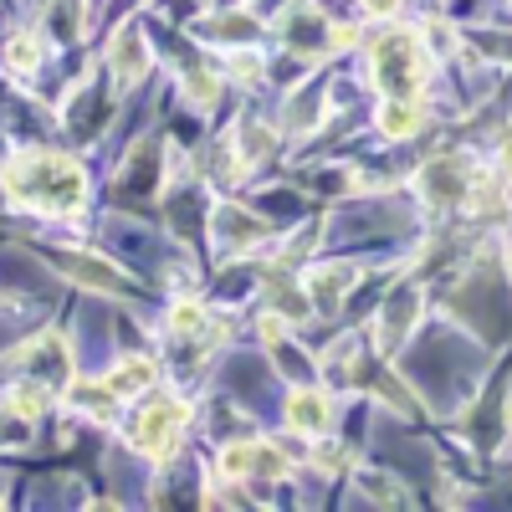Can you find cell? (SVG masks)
<instances>
[{"label":"cell","mask_w":512,"mask_h":512,"mask_svg":"<svg viewBox=\"0 0 512 512\" xmlns=\"http://www.w3.org/2000/svg\"><path fill=\"white\" fill-rule=\"evenodd\" d=\"M221 472L226 477H267V482H277V477H287V456L267 441H241V446L221 451Z\"/></svg>","instance_id":"cell-4"},{"label":"cell","mask_w":512,"mask_h":512,"mask_svg":"<svg viewBox=\"0 0 512 512\" xmlns=\"http://www.w3.org/2000/svg\"><path fill=\"white\" fill-rule=\"evenodd\" d=\"M502 164H507V175H512V144H507V154H502Z\"/></svg>","instance_id":"cell-23"},{"label":"cell","mask_w":512,"mask_h":512,"mask_svg":"<svg viewBox=\"0 0 512 512\" xmlns=\"http://www.w3.org/2000/svg\"><path fill=\"white\" fill-rule=\"evenodd\" d=\"M282 31H287L292 47H323V31H333V26H323V16H318L313 6H297V11L282 21Z\"/></svg>","instance_id":"cell-13"},{"label":"cell","mask_w":512,"mask_h":512,"mask_svg":"<svg viewBox=\"0 0 512 512\" xmlns=\"http://www.w3.org/2000/svg\"><path fill=\"white\" fill-rule=\"evenodd\" d=\"M11 67H21V72L36 67V41H11Z\"/></svg>","instance_id":"cell-21"},{"label":"cell","mask_w":512,"mask_h":512,"mask_svg":"<svg viewBox=\"0 0 512 512\" xmlns=\"http://www.w3.org/2000/svg\"><path fill=\"white\" fill-rule=\"evenodd\" d=\"M216 231H221V246H226V251H251V246H262V241L272 236L267 221L246 216V210H236V205H221V210H216Z\"/></svg>","instance_id":"cell-6"},{"label":"cell","mask_w":512,"mask_h":512,"mask_svg":"<svg viewBox=\"0 0 512 512\" xmlns=\"http://www.w3.org/2000/svg\"><path fill=\"white\" fill-rule=\"evenodd\" d=\"M16 359H21V369H26V374H41V379H47L52 390L67 379V354H62V338H57V333H41L36 344H26Z\"/></svg>","instance_id":"cell-7"},{"label":"cell","mask_w":512,"mask_h":512,"mask_svg":"<svg viewBox=\"0 0 512 512\" xmlns=\"http://www.w3.org/2000/svg\"><path fill=\"white\" fill-rule=\"evenodd\" d=\"M154 384V364L149 359H123L113 374H108V390L118 395V400H128V395H144Z\"/></svg>","instance_id":"cell-12"},{"label":"cell","mask_w":512,"mask_h":512,"mask_svg":"<svg viewBox=\"0 0 512 512\" xmlns=\"http://www.w3.org/2000/svg\"><path fill=\"white\" fill-rule=\"evenodd\" d=\"M420 190L431 205H456L461 195H472V180H466V164L456 154H441L425 164V175H420Z\"/></svg>","instance_id":"cell-5"},{"label":"cell","mask_w":512,"mask_h":512,"mask_svg":"<svg viewBox=\"0 0 512 512\" xmlns=\"http://www.w3.org/2000/svg\"><path fill=\"white\" fill-rule=\"evenodd\" d=\"M374 82L390 98H415L420 93V82H425V52H420V41L410 31L379 36V47H374Z\"/></svg>","instance_id":"cell-2"},{"label":"cell","mask_w":512,"mask_h":512,"mask_svg":"<svg viewBox=\"0 0 512 512\" xmlns=\"http://www.w3.org/2000/svg\"><path fill=\"white\" fill-rule=\"evenodd\" d=\"M185 400H154V405H144V415L134 420V446L144 451V456H175V441H180V431H185Z\"/></svg>","instance_id":"cell-3"},{"label":"cell","mask_w":512,"mask_h":512,"mask_svg":"<svg viewBox=\"0 0 512 512\" xmlns=\"http://www.w3.org/2000/svg\"><path fill=\"white\" fill-rule=\"evenodd\" d=\"M251 31H256L251 16H210V21H200V36H216V41H246Z\"/></svg>","instance_id":"cell-16"},{"label":"cell","mask_w":512,"mask_h":512,"mask_svg":"<svg viewBox=\"0 0 512 512\" xmlns=\"http://www.w3.org/2000/svg\"><path fill=\"white\" fill-rule=\"evenodd\" d=\"M6 190H11V200L36 205V210H77L88 180H82V169H77L72 154L31 149V154L6 164Z\"/></svg>","instance_id":"cell-1"},{"label":"cell","mask_w":512,"mask_h":512,"mask_svg":"<svg viewBox=\"0 0 512 512\" xmlns=\"http://www.w3.org/2000/svg\"><path fill=\"white\" fill-rule=\"evenodd\" d=\"M308 287H313V297H318V308H333L338 297L354 287V272H349V267H323L318 277H308Z\"/></svg>","instance_id":"cell-15"},{"label":"cell","mask_w":512,"mask_h":512,"mask_svg":"<svg viewBox=\"0 0 512 512\" xmlns=\"http://www.w3.org/2000/svg\"><path fill=\"white\" fill-rule=\"evenodd\" d=\"M359 482H364V492H369L374 502H405V497H400V487H395L390 477H379V472H364Z\"/></svg>","instance_id":"cell-19"},{"label":"cell","mask_w":512,"mask_h":512,"mask_svg":"<svg viewBox=\"0 0 512 512\" xmlns=\"http://www.w3.org/2000/svg\"><path fill=\"white\" fill-rule=\"evenodd\" d=\"M379 128L390 139H410L415 128H420V113L405 103V98H384V108H379Z\"/></svg>","instance_id":"cell-14"},{"label":"cell","mask_w":512,"mask_h":512,"mask_svg":"<svg viewBox=\"0 0 512 512\" xmlns=\"http://www.w3.org/2000/svg\"><path fill=\"white\" fill-rule=\"evenodd\" d=\"M57 262V272H67V277H77L82 287H103V292H128V282L108 267V262H98V256H77V251H57L52 256Z\"/></svg>","instance_id":"cell-8"},{"label":"cell","mask_w":512,"mask_h":512,"mask_svg":"<svg viewBox=\"0 0 512 512\" xmlns=\"http://www.w3.org/2000/svg\"><path fill=\"white\" fill-rule=\"evenodd\" d=\"M200 328H205V313H200L195 303H180V308H175V333L185 338V333H200Z\"/></svg>","instance_id":"cell-20"},{"label":"cell","mask_w":512,"mask_h":512,"mask_svg":"<svg viewBox=\"0 0 512 512\" xmlns=\"http://www.w3.org/2000/svg\"><path fill=\"white\" fill-rule=\"evenodd\" d=\"M267 149H272L267 123H246V128H241V159H262Z\"/></svg>","instance_id":"cell-17"},{"label":"cell","mask_w":512,"mask_h":512,"mask_svg":"<svg viewBox=\"0 0 512 512\" xmlns=\"http://www.w3.org/2000/svg\"><path fill=\"white\" fill-rule=\"evenodd\" d=\"M108 62H113L118 82H139V77H144V67H149V47H144V36H139V31H123V36L113 41Z\"/></svg>","instance_id":"cell-9"},{"label":"cell","mask_w":512,"mask_h":512,"mask_svg":"<svg viewBox=\"0 0 512 512\" xmlns=\"http://www.w3.org/2000/svg\"><path fill=\"white\" fill-rule=\"evenodd\" d=\"M364 11L369 16H390V11H400V0H364Z\"/></svg>","instance_id":"cell-22"},{"label":"cell","mask_w":512,"mask_h":512,"mask_svg":"<svg viewBox=\"0 0 512 512\" xmlns=\"http://www.w3.org/2000/svg\"><path fill=\"white\" fill-rule=\"evenodd\" d=\"M415 308H420V297L415 292H400L390 308H384V323H379V338H384V349H400V338L410 333L415 323Z\"/></svg>","instance_id":"cell-11"},{"label":"cell","mask_w":512,"mask_h":512,"mask_svg":"<svg viewBox=\"0 0 512 512\" xmlns=\"http://www.w3.org/2000/svg\"><path fill=\"white\" fill-rule=\"evenodd\" d=\"M287 420H292V431H308V436L328 431V395H318V390H297V395L287 400Z\"/></svg>","instance_id":"cell-10"},{"label":"cell","mask_w":512,"mask_h":512,"mask_svg":"<svg viewBox=\"0 0 512 512\" xmlns=\"http://www.w3.org/2000/svg\"><path fill=\"white\" fill-rule=\"evenodd\" d=\"M185 88H190L195 103H210V98H216V77H210L205 67H190V72H185Z\"/></svg>","instance_id":"cell-18"}]
</instances>
